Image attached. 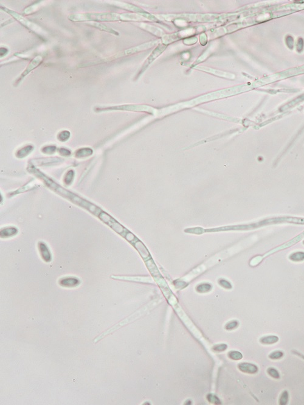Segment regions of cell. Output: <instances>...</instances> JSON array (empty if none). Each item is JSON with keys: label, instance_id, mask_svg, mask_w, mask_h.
Wrapping results in <instances>:
<instances>
[{"label": "cell", "instance_id": "6da1fadb", "mask_svg": "<svg viewBox=\"0 0 304 405\" xmlns=\"http://www.w3.org/2000/svg\"><path fill=\"white\" fill-rule=\"evenodd\" d=\"M68 19L76 22L117 21L121 20V15L115 13H83L70 15Z\"/></svg>", "mask_w": 304, "mask_h": 405}, {"label": "cell", "instance_id": "7a4b0ae2", "mask_svg": "<svg viewBox=\"0 0 304 405\" xmlns=\"http://www.w3.org/2000/svg\"><path fill=\"white\" fill-rule=\"evenodd\" d=\"M2 9L4 11L7 12L8 14L11 15L12 17H13L15 19H16L21 24H23L24 26H26V27H27L29 29H31L33 31H35V32H37L38 33L39 31L40 30V27H38L37 25H36L34 23H33L32 22L29 21L28 20L26 19L25 18H24L23 17H22L21 15L18 14V13L14 12L12 10H10V9H9L7 8H6V7H2Z\"/></svg>", "mask_w": 304, "mask_h": 405}, {"label": "cell", "instance_id": "3957f363", "mask_svg": "<svg viewBox=\"0 0 304 405\" xmlns=\"http://www.w3.org/2000/svg\"><path fill=\"white\" fill-rule=\"evenodd\" d=\"M42 61H43V57L42 56H39L35 57V58L30 62V63L28 65V66L25 69L23 72L21 74L20 77L18 79V80H17L16 83L20 82L24 77H26L28 74H29L33 70L36 68L42 62Z\"/></svg>", "mask_w": 304, "mask_h": 405}, {"label": "cell", "instance_id": "277c9868", "mask_svg": "<svg viewBox=\"0 0 304 405\" xmlns=\"http://www.w3.org/2000/svg\"><path fill=\"white\" fill-rule=\"evenodd\" d=\"M59 283L60 286L72 288L79 286L81 284V281L75 277H66L60 279Z\"/></svg>", "mask_w": 304, "mask_h": 405}, {"label": "cell", "instance_id": "5b68a950", "mask_svg": "<svg viewBox=\"0 0 304 405\" xmlns=\"http://www.w3.org/2000/svg\"><path fill=\"white\" fill-rule=\"evenodd\" d=\"M38 248L43 260L45 262H50L51 261V254L47 245L43 242H40L38 244Z\"/></svg>", "mask_w": 304, "mask_h": 405}, {"label": "cell", "instance_id": "8992f818", "mask_svg": "<svg viewBox=\"0 0 304 405\" xmlns=\"http://www.w3.org/2000/svg\"><path fill=\"white\" fill-rule=\"evenodd\" d=\"M86 24H88V25H90L91 26H93L94 27H96V28H97V29H99L101 31H105L106 32L111 33V34H115V35H118L119 34L116 31H115L113 29L106 26L105 24H102L101 23L95 22H86Z\"/></svg>", "mask_w": 304, "mask_h": 405}, {"label": "cell", "instance_id": "52a82bcc", "mask_svg": "<svg viewBox=\"0 0 304 405\" xmlns=\"http://www.w3.org/2000/svg\"><path fill=\"white\" fill-rule=\"evenodd\" d=\"M18 231L15 227H6L1 230V237L3 238L10 237L15 235L17 233Z\"/></svg>", "mask_w": 304, "mask_h": 405}, {"label": "cell", "instance_id": "ba28073f", "mask_svg": "<svg viewBox=\"0 0 304 405\" xmlns=\"http://www.w3.org/2000/svg\"><path fill=\"white\" fill-rule=\"evenodd\" d=\"M92 154H93V151L91 149H81L77 151L76 156L77 158H82V157L90 156Z\"/></svg>", "mask_w": 304, "mask_h": 405}, {"label": "cell", "instance_id": "9c48e42d", "mask_svg": "<svg viewBox=\"0 0 304 405\" xmlns=\"http://www.w3.org/2000/svg\"><path fill=\"white\" fill-rule=\"evenodd\" d=\"M290 259L293 261H302L304 260V252H297L292 254Z\"/></svg>", "mask_w": 304, "mask_h": 405}, {"label": "cell", "instance_id": "30bf717a", "mask_svg": "<svg viewBox=\"0 0 304 405\" xmlns=\"http://www.w3.org/2000/svg\"><path fill=\"white\" fill-rule=\"evenodd\" d=\"M32 150V147L31 146L26 147L18 152L17 156L18 158H23L26 155H28Z\"/></svg>", "mask_w": 304, "mask_h": 405}, {"label": "cell", "instance_id": "8fae6325", "mask_svg": "<svg viewBox=\"0 0 304 405\" xmlns=\"http://www.w3.org/2000/svg\"><path fill=\"white\" fill-rule=\"evenodd\" d=\"M70 137V133L68 131H63L59 133L58 139L61 141H65Z\"/></svg>", "mask_w": 304, "mask_h": 405}, {"label": "cell", "instance_id": "7c38bea8", "mask_svg": "<svg viewBox=\"0 0 304 405\" xmlns=\"http://www.w3.org/2000/svg\"><path fill=\"white\" fill-rule=\"evenodd\" d=\"M38 4H39V3L37 2V3H35V4H34L33 5H32V6L28 7L27 8H26V9L24 11V14H25V15H28V14L31 13L32 12H34L35 10L37 9V8Z\"/></svg>", "mask_w": 304, "mask_h": 405}, {"label": "cell", "instance_id": "4fadbf2b", "mask_svg": "<svg viewBox=\"0 0 304 405\" xmlns=\"http://www.w3.org/2000/svg\"><path fill=\"white\" fill-rule=\"evenodd\" d=\"M73 177H74V172H73V171H72V170L69 171L67 173V174H66V175L65 177V183L66 184H70L72 182V180L73 179Z\"/></svg>", "mask_w": 304, "mask_h": 405}, {"label": "cell", "instance_id": "5bb4252c", "mask_svg": "<svg viewBox=\"0 0 304 405\" xmlns=\"http://www.w3.org/2000/svg\"><path fill=\"white\" fill-rule=\"evenodd\" d=\"M56 147L55 146H48L43 149V152L47 154H53L56 151Z\"/></svg>", "mask_w": 304, "mask_h": 405}, {"label": "cell", "instance_id": "9a60e30c", "mask_svg": "<svg viewBox=\"0 0 304 405\" xmlns=\"http://www.w3.org/2000/svg\"><path fill=\"white\" fill-rule=\"evenodd\" d=\"M211 288V286L210 285L204 284V285H199L198 288H197V290H198L199 291H200V292H205V291L210 290Z\"/></svg>", "mask_w": 304, "mask_h": 405}, {"label": "cell", "instance_id": "2e32d148", "mask_svg": "<svg viewBox=\"0 0 304 405\" xmlns=\"http://www.w3.org/2000/svg\"><path fill=\"white\" fill-rule=\"evenodd\" d=\"M59 153L60 154V155H63V156H68L71 154L70 151L65 149H60L59 150Z\"/></svg>", "mask_w": 304, "mask_h": 405}, {"label": "cell", "instance_id": "e0dca14e", "mask_svg": "<svg viewBox=\"0 0 304 405\" xmlns=\"http://www.w3.org/2000/svg\"><path fill=\"white\" fill-rule=\"evenodd\" d=\"M1 50H2V51H1V57H2V56H4V55L7 54V52H8V50H7V48H1Z\"/></svg>", "mask_w": 304, "mask_h": 405}, {"label": "cell", "instance_id": "ac0fdd59", "mask_svg": "<svg viewBox=\"0 0 304 405\" xmlns=\"http://www.w3.org/2000/svg\"></svg>", "mask_w": 304, "mask_h": 405}]
</instances>
